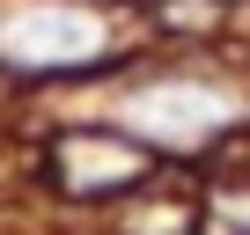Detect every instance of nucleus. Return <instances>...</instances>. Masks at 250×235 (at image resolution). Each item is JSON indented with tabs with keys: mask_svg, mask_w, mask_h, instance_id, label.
Listing matches in <instances>:
<instances>
[{
	"mask_svg": "<svg viewBox=\"0 0 250 235\" xmlns=\"http://www.w3.org/2000/svg\"><path fill=\"white\" fill-rule=\"evenodd\" d=\"M110 52V22L81 0H8L0 8V59L15 66H88Z\"/></svg>",
	"mask_w": 250,
	"mask_h": 235,
	"instance_id": "obj_1",
	"label": "nucleus"
},
{
	"mask_svg": "<svg viewBox=\"0 0 250 235\" xmlns=\"http://www.w3.org/2000/svg\"><path fill=\"white\" fill-rule=\"evenodd\" d=\"M140 169H147V155L133 140H118V133H74V140H59V184H74V191L133 184Z\"/></svg>",
	"mask_w": 250,
	"mask_h": 235,
	"instance_id": "obj_2",
	"label": "nucleus"
}]
</instances>
